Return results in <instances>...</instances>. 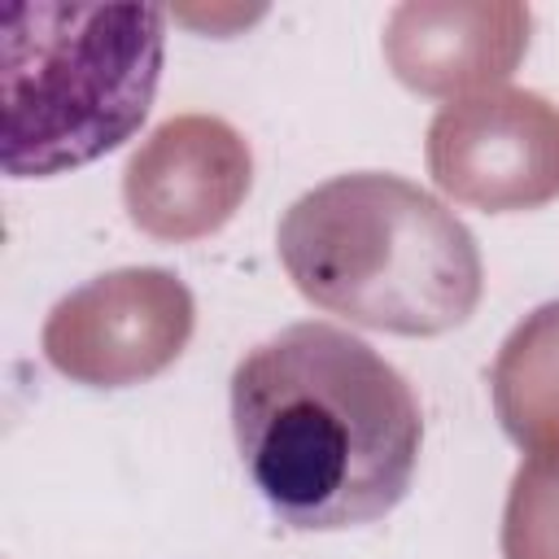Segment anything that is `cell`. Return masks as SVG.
Returning <instances> with one entry per match:
<instances>
[{
    "instance_id": "obj_1",
    "label": "cell",
    "mask_w": 559,
    "mask_h": 559,
    "mask_svg": "<svg viewBox=\"0 0 559 559\" xmlns=\"http://www.w3.org/2000/svg\"><path fill=\"white\" fill-rule=\"evenodd\" d=\"M227 406L253 493L293 533L362 528L411 493L419 397L349 328L301 319L258 341L231 367Z\"/></svg>"
},
{
    "instance_id": "obj_2",
    "label": "cell",
    "mask_w": 559,
    "mask_h": 559,
    "mask_svg": "<svg viewBox=\"0 0 559 559\" xmlns=\"http://www.w3.org/2000/svg\"><path fill=\"white\" fill-rule=\"evenodd\" d=\"M166 61L157 4H0V162L48 179L122 148L148 118Z\"/></svg>"
}]
</instances>
